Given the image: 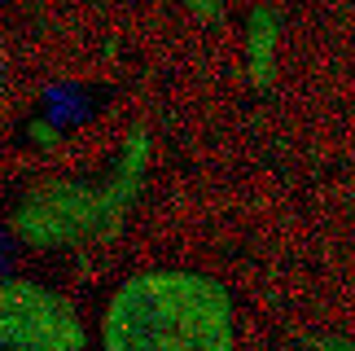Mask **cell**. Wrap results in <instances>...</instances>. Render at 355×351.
<instances>
[{
	"instance_id": "277c9868",
	"label": "cell",
	"mask_w": 355,
	"mask_h": 351,
	"mask_svg": "<svg viewBox=\"0 0 355 351\" xmlns=\"http://www.w3.org/2000/svg\"><path fill=\"white\" fill-rule=\"evenodd\" d=\"M44 114L53 119V123H62V128L88 123V119H92V97H88V88H79V84H53V88L44 92Z\"/></svg>"
},
{
	"instance_id": "3957f363",
	"label": "cell",
	"mask_w": 355,
	"mask_h": 351,
	"mask_svg": "<svg viewBox=\"0 0 355 351\" xmlns=\"http://www.w3.org/2000/svg\"><path fill=\"white\" fill-rule=\"evenodd\" d=\"M0 351H88L79 307L31 277H0Z\"/></svg>"
},
{
	"instance_id": "5b68a950",
	"label": "cell",
	"mask_w": 355,
	"mask_h": 351,
	"mask_svg": "<svg viewBox=\"0 0 355 351\" xmlns=\"http://www.w3.org/2000/svg\"><path fill=\"white\" fill-rule=\"evenodd\" d=\"M18 246H22V241L13 237V228L0 224V277H13V264H18Z\"/></svg>"
},
{
	"instance_id": "6da1fadb",
	"label": "cell",
	"mask_w": 355,
	"mask_h": 351,
	"mask_svg": "<svg viewBox=\"0 0 355 351\" xmlns=\"http://www.w3.org/2000/svg\"><path fill=\"white\" fill-rule=\"evenodd\" d=\"M101 351H237L224 281L189 268H149L105 299Z\"/></svg>"
},
{
	"instance_id": "7a4b0ae2",
	"label": "cell",
	"mask_w": 355,
	"mask_h": 351,
	"mask_svg": "<svg viewBox=\"0 0 355 351\" xmlns=\"http://www.w3.org/2000/svg\"><path fill=\"white\" fill-rule=\"evenodd\" d=\"M145 171V137L136 132L114 158L105 180H40L18 198L9 228L31 250H75L88 241H110L123 228Z\"/></svg>"
}]
</instances>
